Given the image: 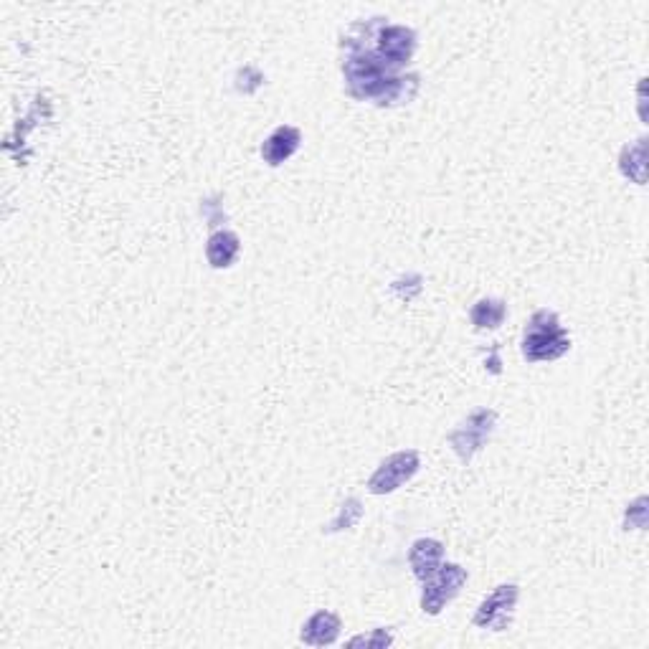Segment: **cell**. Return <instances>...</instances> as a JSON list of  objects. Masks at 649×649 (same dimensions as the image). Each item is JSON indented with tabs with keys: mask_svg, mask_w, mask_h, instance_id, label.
Returning <instances> with one entry per match:
<instances>
[{
	"mask_svg": "<svg viewBox=\"0 0 649 649\" xmlns=\"http://www.w3.org/2000/svg\"><path fill=\"white\" fill-rule=\"evenodd\" d=\"M470 573L459 563H442L431 579L424 581V591H421V611L429 617H439L449 604L459 596V591L467 586Z\"/></svg>",
	"mask_w": 649,
	"mask_h": 649,
	"instance_id": "277c9868",
	"label": "cell"
},
{
	"mask_svg": "<svg viewBox=\"0 0 649 649\" xmlns=\"http://www.w3.org/2000/svg\"><path fill=\"white\" fill-rule=\"evenodd\" d=\"M505 317H508V302L497 297H482L470 310V322L477 330H497Z\"/></svg>",
	"mask_w": 649,
	"mask_h": 649,
	"instance_id": "4fadbf2b",
	"label": "cell"
},
{
	"mask_svg": "<svg viewBox=\"0 0 649 649\" xmlns=\"http://www.w3.org/2000/svg\"><path fill=\"white\" fill-rule=\"evenodd\" d=\"M495 426L497 411L480 406V409L470 411V414L454 426V431L447 437L449 447H452V452L457 454L464 464L472 462L475 454H480L482 449H485V444L490 442V437L495 434Z\"/></svg>",
	"mask_w": 649,
	"mask_h": 649,
	"instance_id": "3957f363",
	"label": "cell"
},
{
	"mask_svg": "<svg viewBox=\"0 0 649 649\" xmlns=\"http://www.w3.org/2000/svg\"><path fill=\"white\" fill-rule=\"evenodd\" d=\"M520 599V586L518 584H500L495 586L490 596L480 601L477 606L472 624L477 629H490V632H508L513 627L515 619V606Z\"/></svg>",
	"mask_w": 649,
	"mask_h": 649,
	"instance_id": "52a82bcc",
	"label": "cell"
},
{
	"mask_svg": "<svg viewBox=\"0 0 649 649\" xmlns=\"http://www.w3.org/2000/svg\"><path fill=\"white\" fill-rule=\"evenodd\" d=\"M393 644L391 629H371L368 634H358V637L348 639V647H368V649H386Z\"/></svg>",
	"mask_w": 649,
	"mask_h": 649,
	"instance_id": "9a60e30c",
	"label": "cell"
},
{
	"mask_svg": "<svg viewBox=\"0 0 649 649\" xmlns=\"http://www.w3.org/2000/svg\"><path fill=\"white\" fill-rule=\"evenodd\" d=\"M619 170H622L624 178H629L637 186H644V180H647V140L644 137L624 145L622 155H619Z\"/></svg>",
	"mask_w": 649,
	"mask_h": 649,
	"instance_id": "7c38bea8",
	"label": "cell"
},
{
	"mask_svg": "<svg viewBox=\"0 0 649 649\" xmlns=\"http://www.w3.org/2000/svg\"><path fill=\"white\" fill-rule=\"evenodd\" d=\"M340 632H343V619L333 609H320L302 624L300 642L307 647H330L338 642Z\"/></svg>",
	"mask_w": 649,
	"mask_h": 649,
	"instance_id": "ba28073f",
	"label": "cell"
},
{
	"mask_svg": "<svg viewBox=\"0 0 649 649\" xmlns=\"http://www.w3.org/2000/svg\"><path fill=\"white\" fill-rule=\"evenodd\" d=\"M241 254V239L229 229L213 231L206 241V259L213 269H229Z\"/></svg>",
	"mask_w": 649,
	"mask_h": 649,
	"instance_id": "8fae6325",
	"label": "cell"
},
{
	"mask_svg": "<svg viewBox=\"0 0 649 649\" xmlns=\"http://www.w3.org/2000/svg\"><path fill=\"white\" fill-rule=\"evenodd\" d=\"M647 497H637L627 508V515H624V528L627 530H644L647 528Z\"/></svg>",
	"mask_w": 649,
	"mask_h": 649,
	"instance_id": "2e32d148",
	"label": "cell"
},
{
	"mask_svg": "<svg viewBox=\"0 0 649 649\" xmlns=\"http://www.w3.org/2000/svg\"><path fill=\"white\" fill-rule=\"evenodd\" d=\"M444 563V543L437 538H419L409 548V566L416 579L424 584Z\"/></svg>",
	"mask_w": 649,
	"mask_h": 649,
	"instance_id": "30bf717a",
	"label": "cell"
},
{
	"mask_svg": "<svg viewBox=\"0 0 649 649\" xmlns=\"http://www.w3.org/2000/svg\"><path fill=\"white\" fill-rule=\"evenodd\" d=\"M421 470V454L416 449H401L393 452L391 457L383 459L376 467V472L368 480V492L371 495H391V492L401 490L406 482L416 477Z\"/></svg>",
	"mask_w": 649,
	"mask_h": 649,
	"instance_id": "8992f818",
	"label": "cell"
},
{
	"mask_svg": "<svg viewBox=\"0 0 649 649\" xmlns=\"http://www.w3.org/2000/svg\"><path fill=\"white\" fill-rule=\"evenodd\" d=\"M520 350L528 363H551L571 350V338L556 312L538 310L525 325Z\"/></svg>",
	"mask_w": 649,
	"mask_h": 649,
	"instance_id": "7a4b0ae2",
	"label": "cell"
},
{
	"mask_svg": "<svg viewBox=\"0 0 649 649\" xmlns=\"http://www.w3.org/2000/svg\"><path fill=\"white\" fill-rule=\"evenodd\" d=\"M302 145V132L295 125H279L277 130H272V135L262 142V160L272 168H279L282 163L292 158Z\"/></svg>",
	"mask_w": 649,
	"mask_h": 649,
	"instance_id": "9c48e42d",
	"label": "cell"
},
{
	"mask_svg": "<svg viewBox=\"0 0 649 649\" xmlns=\"http://www.w3.org/2000/svg\"><path fill=\"white\" fill-rule=\"evenodd\" d=\"M373 41H376L373 44L376 56L393 71H404L416 54V33L401 23H386L383 18H378Z\"/></svg>",
	"mask_w": 649,
	"mask_h": 649,
	"instance_id": "5b68a950",
	"label": "cell"
},
{
	"mask_svg": "<svg viewBox=\"0 0 649 649\" xmlns=\"http://www.w3.org/2000/svg\"><path fill=\"white\" fill-rule=\"evenodd\" d=\"M363 518V505H360L358 497H348V500L340 505L338 515H335L333 523L325 528V533H340V530H350L360 523Z\"/></svg>",
	"mask_w": 649,
	"mask_h": 649,
	"instance_id": "5bb4252c",
	"label": "cell"
},
{
	"mask_svg": "<svg viewBox=\"0 0 649 649\" xmlns=\"http://www.w3.org/2000/svg\"><path fill=\"white\" fill-rule=\"evenodd\" d=\"M343 77L350 97L358 102H373L378 107L411 102L419 92V77L388 69L373 46L366 44L360 23H355L343 39Z\"/></svg>",
	"mask_w": 649,
	"mask_h": 649,
	"instance_id": "6da1fadb",
	"label": "cell"
}]
</instances>
